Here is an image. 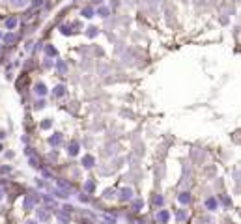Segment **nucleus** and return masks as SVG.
Listing matches in <instances>:
<instances>
[{
  "instance_id": "16",
  "label": "nucleus",
  "mask_w": 241,
  "mask_h": 224,
  "mask_svg": "<svg viewBox=\"0 0 241 224\" xmlns=\"http://www.w3.org/2000/svg\"><path fill=\"white\" fill-rule=\"evenodd\" d=\"M206 206H207V209H215V206H217V200L215 198H210L206 202Z\"/></svg>"
},
{
  "instance_id": "28",
  "label": "nucleus",
  "mask_w": 241,
  "mask_h": 224,
  "mask_svg": "<svg viewBox=\"0 0 241 224\" xmlns=\"http://www.w3.org/2000/svg\"><path fill=\"white\" fill-rule=\"evenodd\" d=\"M92 2H94V4H101V2H103V0H92Z\"/></svg>"
},
{
  "instance_id": "15",
  "label": "nucleus",
  "mask_w": 241,
  "mask_h": 224,
  "mask_svg": "<svg viewBox=\"0 0 241 224\" xmlns=\"http://www.w3.org/2000/svg\"><path fill=\"white\" fill-rule=\"evenodd\" d=\"M157 219H159L161 222H167V220H168V211H161L159 215H157Z\"/></svg>"
},
{
  "instance_id": "5",
  "label": "nucleus",
  "mask_w": 241,
  "mask_h": 224,
  "mask_svg": "<svg viewBox=\"0 0 241 224\" xmlns=\"http://www.w3.org/2000/svg\"><path fill=\"white\" fill-rule=\"evenodd\" d=\"M60 142H62V136H60V135H52V136L49 138V144H51V146H58Z\"/></svg>"
},
{
  "instance_id": "8",
  "label": "nucleus",
  "mask_w": 241,
  "mask_h": 224,
  "mask_svg": "<svg viewBox=\"0 0 241 224\" xmlns=\"http://www.w3.org/2000/svg\"><path fill=\"white\" fill-rule=\"evenodd\" d=\"M6 26H8V30H13V28L17 26V19H15V17L8 19V21H6Z\"/></svg>"
},
{
  "instance_id": "27",
  "label": "nucleus",
  "mask_w": 241,
  "mask_h": 224,
  "mask_svg": "<svg viewBox=\"0 0 241 224\" xmlns=\"http://www.w3.org/2000/svg\"><path fill=\"white\" fill-rule=\"evenodd\" d=\"M34 4H36V6H41L43 2H41V0H34Z\"/></svg>"
},
{
  "instance_id": "17",
  "label": "nucleus",
  "mask_w": 241,
  "mask_h": 224,
  "mask_svg": "<svg viewBox=\"0 0 241 224\" xmlns=\"http://www.w3.org/2000/svg\"><path fill=\"white\" fill-rule=\"evenodd\" d=\"M58 220L64 222V224H68V222H69V217L65 215V213H58Z\"/></svg>"
},
{
  "instance_id": "30",
  "label": "nucleus",
  "mask_w": 241,
  "mask_h": 224,
  "mask_svg": "<svg viewBox=\"0 0 241 224\" xmlns=\"http://www.w3.org/2000/svg\"><path fill=\"white\" fill-rule=\"evenodd\" d=\"M2 194H4V193H2V190H0V198H2Z\"/></svg>"
},
{
  "instance_id": "7",
  "label": "nucleus",
  "mask_w": 241,
  "mask_h": 224,
  "mask_svg": "<svg viewBox=\"0 0 241 224\" xmlns=\"http://www.w3.org/2000/svg\"><path fill=\"white\" fill-rule=\"evenodd\" d=\"M9 2H12V6H15V8H25L28 4V0H9Z\"/></svg>"
},
{
  "instance_id": "19",
  "label": "nucleus",
  "mask_w": 241,
  "mask_h": 224,
  "mask_svg": "<svg viewBox=\"0 0 241 224\" xmlns=\"http://www.w3.org/2000/svg\"><path fill=\"white\" fill-rule=\"evenodd\" d=\"M97 13H99L101 17H107V15H108V9H107V8H99V9H97Z\"/></svg>"
},
{
  "instance_id": "21",
  "label": "nucleus",
  "mask_w": 241,
  "mask_h": 224,
  "mask_svg": "<svg viewBox=\"0 0 241 224\" xmlns=\"http://www.w3.org/2000/svg\"><path fill=\"white\" fill-rule=\"evenodd\" d=\"M45 50H47V54H49V56H54V54H56V49H54V47H47Z\"/></svg>"
},
{
  "instance_id": "1",
  "label": "nucleus",
  "mask_w": 241,
  "mask_h": 224,
  "mask_svg": "<svg viewBox=\"0 0 241 224\" xmlns=\"http://www.w3.org/2000/svg\"><path fill=\"white\" fill-rule=\"evenodd\" d=\"M56 69H58L60 75H65V73H68V63H65L64 60H58L56 62Z\"/></svg>"
},
{
  "instance_id": "9",
  "label": "nucleus",
  "mask_w": 241,
  "mask_h": 224,
  "mask_svg": "<svg viewBox=\"0 0 241 224\" xmlns=\"http://www.w3.org/2000/svg\"><path fill=\"white\" fill-rule=\"evenodd\" d=\"M38 219H39V220H47V219H49V213H47L45 209H38Z\"/></svg>"
},
{
  "instance_id": "14",
  "label": "nucleus",
  "mask_w": 241,
  "mask_h": 224,
  "mask_svg": "<svg viewBox=\"0 0 241 224\" xmlns=\"http://www.w3.org/2000/svg\"><path fill=\"white\" fill-rule=\"evenodd\" d=\"M82 15H84L86 19L94 17V9H92V8H84V9H82Z\"/></svg>"
},
{
  "instance_id": "25",
  "label": "nucleus",
  "mask_w": 241,
  "mask_h": 224,
  "mask_svg": "<svg viewBox=\"0 0 241 224\" xmlns=\"http://www.w3.org/2000/svg\"><path fill=\"white\" fill-rule=\"evenodd\" d=\"M43 106H45V103H43V101H38L36 103V109H43Z\"/></svg>"
},
{
  "instance_id": "6",
  "label": "nucleus",
  "mask_w": 241,
  "mask_h": 224,
  "mask_svg": "<svg viewBox=\"0 0 241 224\" xmlns=\"http://www.w3.org/2000/svg\"><path fill=\"white\" fill-rule=\"evenodd\" d=\"M4 41H6L8 45H13L15 41H17V36H15V34H6V36H4Z\"/></svg>"
},
{
  "instance_id": "12",
  "label": "nucleus",
  "mask_w": 241,
  "mask_h": 224,
  "mask_svg": "<svg viewBox=\"0 0 241 224\" xmlns=\"http://www.w3.org/2000/svg\"><path fill=\"white\" fill-rule=\"evenodd\" d=\"M54 95H58V97H62V95H65V88L62 86V84H60V86H56V88H54Z\"/></svg>"
},
{
  "instance_id": "10",
  "label": "nucleus",
  "mask_w": 241,
  "mask_h": 224,
  "mask_svg": "<svg viewBox=\"0 0 241 224\" xmlns=\"http://www.w3.org/2000/svg\"><path fill=\"white\" fill-rule=\"evenodd\" d=\"M36 93H38V95H45V93H47L45 84H38V86H36Z\"/></svg>"
},
{
  "instance_id": "3",
  "label": "nucleus",
  "mask_w": 241,
  "mask_h": 224,
  "mask_svg": "<svg viewBox=\"0 0 241 224\" xmlns=\"http://www.w3.org/2000/svg\"><path fill=\"white\" fill-rule=\"evenodd\" d=\"M34 204H36L34 196H26L25 198V209H34Z\"/></svg>"
},
{
  "instance_id": "2",
  "label": "nucleus",
  "mask_w": 241,
  "mask_h": 224,
  "mask_svg": "<svg viewBox=\"0 0 241 224\" xmlns=\"http://www.w3.org/2000/svg\"><path fill=\"white\" fill-rule=\"evenodd\" d=\"M131 198H133V190H131V189H124L122 190V193H120V200H131Z\"/></svg>"
},
{
  "instance_id": "22",
  "label": "nucleus",
  "mask_w": 241,
  "mask_h": 224,
  "mask_svg": "<svg viewBox=\"0 0 241 224\" xmlns=\"http://www.w3.org/2000/svg\"><path fill=\"white\" fill-rule=\"evenodd\" d=\"M41 127H43V129H49V127H51V120H45L41 123Z\"/></svg>"
},
{
  "instance_id": "24",
  "label": "nucleus",
  "mask_w": 241,
  "mask_h": 224,
  "mask_svg": "<svg viewBox=\"0 0 241 224\" xmlns=\"http://www.w3.org/2000/svg\"><path fill=\"white\" fill-rule=\"evenodd\" d=\"M84 187H86V190H92V189H94V183H92V181H88Z\"/></svg>"
},
{
  "instance_id": "20",
  "label": "nucleus",
  "mask_w": 241,
  "mask_h": 224,
  "mask_svg": "<svg viewBox=\"0 0 241 224\" xmlns=\"http://www.w3.org/2000/svg\"><path fill=\"white\" fill-rule=\"evenodd\" d=\"M88 36H90V37H95V36H97V28H94V26L88 28Z\"/></svg>"
},
{
  "instance_id": "29",
  "label": "nucleus",
  "mask_w": 241,
  "mask_h": 224,
  "mask_svg": "<svg viewBox=\"0 0 241 224\" xmlns=\"http://www.w3.org/2000/svg\"><path fill=\"white\" fill-rule=\"evenodd\" d=\"M26 224H36V222H32V220H30V222H26Z\"/></svg>"
},
{
  "instance_id": "26",
  "label": "nucleus",
  "mask_w": 241,
  "mask_h": 224,
  "mask_svg": "<svg viewBox=\"0 0 241 224\" xmlns=\"http://www.w3.org/2000/svg\"><path fill=\"white\" fill-rule=\"evenodd\" d=\"M178 219H180V220L185 219V211H180V213H178Z\"/></svg>"
},
{
  "instance_id": "4",
  "label": "nucleus",
  "mask_w": 241,
  "mask_h": 224,
  "mask_svg": "<svg viewBox=\"0 0 241 224\" xmlns=\"http://www.w3.org/2000/svg\"><path fill=\"white\" fill-rule=\"evenodd\" d=\"M82 164H84L86 168H92V166H94V157H92V155L82 157Z\"/></svg>"
},
{
  "instance_id": "18",
  "label": "nucleus",
  "mask_w": 241,
  "mask_h": 224,
  "mask_svg": "<svg viewBox=\"0 0 241 224\" xmlns=\"http://www.w3.org/2000/svg\"><path fill=\"white\" fill-rule=\"evenodd\" d=\"M56 194H58L60 198H68V196H69V190H56Z\"/></svg>"
},
{
  "instance_id": "13",
  "label": "nucleus",
  "mask_w": 241,
  "mask_h": 224,
  "mask_svg": "<svg viewBox=\"0 0 241 224\" xmlns=\"http://www.w3.org/2000/svg\"><path fill=\"white\" fill-rule=\"evenodd\" d=\"M189 200H191L189 193H181L180 194V202H181V204H189Z\"/></svg>"
},
{
  "instance_id": "23",
  "label": "nucleus",
  "mask_w": 241,
  "mask_h": 224,
  "mask_svg": "<svg viewBox=\"0 0 241 224\" xmlns=\"http://www.w3.org/2000/svg\"><path fill=\"white\" fill-rule=\"evenodd\" d=\"M140 207H142V200H137V202H135V211H138Z\"/></svg>"
},
{
  "instance_id": "11",
  "label": "nucleus",
  "mask_w": 241,
  "mask_h": 224,
  "mask_svg": "<svg viewBox=\"0 0 241 224\" xmlns=\"http://www.w3.org/2000/svg\"><path fill=\"white\" fill-rule=\"evenodd\" d=\"M77 153H79V144L71 142V146H69V155H77Z\"/></svg>"
}]
</instances>
